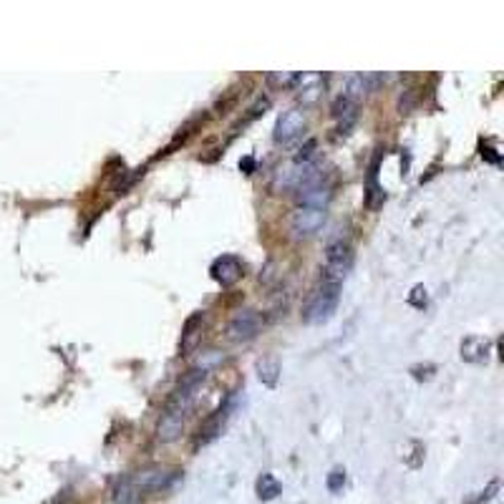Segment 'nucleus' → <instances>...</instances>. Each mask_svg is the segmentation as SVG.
Wrapping results in <instances>:
<instances>
[{"label":"nucleus","mask_w":504,"mask_h":504,"mask_svg":"<svg viewBox=\"0 0 504 504\" xmlns=\"http://www.w3.org/2000/svg\"><path fill=\"white\" fill-rule=\"evenodd\" d=\"M376 81V78H371V76H363V73H356V76H351L348 81H345V94L343 96L345 98H358V96H363V94H368V91L373 89L371 83Z\"/></svg>","instance_id":"nucleus-15"},{"label":"nucleus","mask_w":504,"mask_h":504,"mask_svg":"<svg viewBox=\"0 0 504 504\" xmlns=\"http://www.w3.org/2000/svg\"><path fill=\"white\" fill-rule=\"evenodd\" d=\"M255 489H257V497L263 499V502H270V499H275L277 494H280V489H283V487H280V482H277L272 474H263V477L257 479Z\"/></svg>","instance_id":"nucleus-18"},{"label":"nucleus","mask_w":504,"mask_h":504,"mask_svg":"<svg viewBox=\"0 0 504 504\" xmlns=\"http://www.w3.org/2000/svg\"><path fill=\"white\" fill-rule=\"evenodd\" d=\"M353 268V250L345 240H336L325 250V280L343 283V277Z\"/></svg>","instance_id":"nucleus-2"},{"label":"nucleus","mask_w":504,"mask_h":504,"mask_svg":"<svg viewBox=\"0 0 504 504\" xmlns=\"http://www.w3.org/2000/svg\"><path fill=\"white\" fill-rule=\"evenodd\" d=\"M323 222H325V209L297 207L290 217V232L295 237H313L320 232Z\"/></svg>","instance_id":"nucleus-3"},{"label":"nucleus","mask_w":504,"mask_h":504,"mask_svg":"<svg viewBox=\"0 0 504 504\" xmlns=\"http://www.w3.org/2000/svg\"><path fill=\"white\" fill-rule=\"evenodd\" d=\"M257 379L270 388L275 386L277 379H280V360L275 356H265V358L257 360Z\"/></svg>","instance_id":"nucleus-14"},{"label":"nucleus","mask_w":504,"mask_h":504,"mask_svg":"<svg viewBox=\"0 0 504 504\" xmlns=\"http://www.w3.org/2000/svg\"><path fill=\"white\" fill-rule=\"evenodd\" d=\"M300 192V202H303V207H318L323 209L325 202L331 200V189H328V184H323V180H313L311 184H305L297 189Z\"/></svg>","instance_id":"nucleus-12"},{"label":"nucleus","mask_w":504,"mask_h":504,"mask_svg":"<svg viewBox=\"0 0 504 504\" xmlns=\"http://www.w3.org/2000/svg\"><path fill=\"white\" fill-rule=\"evenodd\" d=\"M268 81L272 83V86H283V89H290V86H295L297 81V73H290V71H275V73H270Z\"/></svg>","instance_id":"nucleus-19"},{"label":"nucleus","mask_w":504,"mask_h":504,"mask_svg":"<svg viewBox=\"0 0 504 504\" xmlns=\"http://www.w3.org/2000/svg\"><path fill=\"white\" fill-rule=\"evenodd\" d=\"M132 482L139 492H159V489H166V487L174 482V471L144 469V471H139Z\"/></svg>","instance_id":"nucleus-8"},{"label":"nucleus","mask_w":504,"mask_h":504,"mask_svg":"<svg viewBox=\"0 0 504 504\" xmlns=\"http://www.w3.org/2000/svg\"><path fill=\"white\" fill-rule=\"evenodd\" d=\"M202 325V313H194L192 318L184 323V333H182V353H189L197 343V328Z\"/></svg>","instance_id":"nucleus-17"},{"label":"nucleus","mask_w":504,"mask_h":504,"mask_svg":"<svg viewBox=\"0 0 504 504\" xmlns=\"http://www.w3.org/2000/svg\"><path fill=\"white\" fill-rule=\"evenodd\" d=\"M408 303L414 305V308H424V305L428 303L426 288H424V285H416L414 290H411V295H408Z\"/></svg>","instance_id":"nucleus-21"},{"label":"nucleus","mask_w":504,"mask_h":504,"mask_svg":"<svg viewBox=\"0 0 504 504\" xmlns=\"http://www.w3.org/2000/svg\"><path fill=\"white\" fill-rule=\"evenodd\" d=\"M182 426H184V416H177V414H169V411H164L159 426H157V439H159L162 444L177 442V439H180V434H182Z\"/></svg>","instance_id":"nucleus-13"},{"label":"nucleus","mask_w":504,"mask_h":504,"mask_svg":"<svg viewBox=\"0 0 504 504\" xmlns=\"http://www.w3.org/2000/svg\"><path fill=\"white\" fill-rule=\"evenodd\" d=\"M260 333V315L255 311H237L227 323V338L235 343H247Z\"/></svg>","instance_id":"nucleus-4"},{"label":"nucleus","mask_w":504,"mask_h":504,"mask_svg":"<svg viewBox=\"0 0 504 504\" xmlns=\"http://www.w3.org/2000/svg\"><path fill=\"white\" fill-rule=\"evenodd\" d=\"M338 300H340V283L323 280V283L313 290L311 300L305 305L303 320L308 325H320V323H325V320H331L336 308H338Z\"/></svg>","instance_id":"nucleus-1"},{"label":"nucleus","mask_w":504,"mask_h":504,"mask_svg":"<svg viewBox=\"0 0 504 504\" xmlns=\"http://www.w3.org/2000/svg\"><path fill=\"white\" fill-rule=\"evenodd\" d=\"M434 373H436V366H431V363H426V366H411V376L416 381H428Z\"/></svg>","instance_id":"nucleus-22"},{"label":"nucleus","mask_w":504,"mask_h":504,"mask_svg":"<svg viewBox=\"0 0 504 504\" xmlns=\"http://www.w3.org/2000/svg\"><path fill=\"white\" fill-rule=\"evenodd\" d=\"M229 408H232V401H227L225 406H220L212 416H209L207 422H205V426L200 428V436L194 439V449H200V446H205V444H209L212 439H217V436L222 434V426L227 422Z\"/></svg>","instance_id":"nucleus-7"},{"label":"nucleus","mask_w":504,"mask_h":504,"mask_svg":"<svg viewBox=\"0 0 504 504\" xmlns=\"http://www.w3.org/2000/svg\"><path fill=\"white\" fill-rule=\"evenodd\" d=\"M114 504H139V489L134 487L132 477L119 479L114 489Z\"/></svg>","instance_id":"nucleus-16"},{"label":"nucleus","mask_w":504,"mask_h":504,"mask_svg":"<svg viewBox=\"0 0 504 504\" xmlns=\"http://www.w3.org/2000/svg\"><path fill=\"white\" fill-rule=\"evenodd\" d=\"M333 119L338 121L340 134L351 132L353 124H356V119H358V106H356V101H351V98H345V96L336 98V104H333Z\"/></svg>","instance_id":"nucleus-10"},{"label":"nucleus","mask_w":504,"mask_h":504,"mask_svg":"<svg viewBox=\"0 0 504 504\" xmlns=\"http://www.w3.org/2000/svg\"><path fill=\"white\" fill-rule=\"evenodd\" d=\"M305 124H308V119H305L303 109H288L283 116L277 119L272 137H275L277 144H290V141H295L305 132Z\"/></svg>","instance_id":"nucleus-5"},{"label":"nucleus","mask_w":504,"mask_h":504,"mask_svg":"<svg viewBox=\"0 0 504 504\" xmlns=\"http://www.w3.org/2000/svg\"><path fill=\"white\" fill-rule=\"evenodd\" d=\"M328 492H333V494H338V492H343L345 487V471L343 469H333L331 474H328Z\"/></svg>","instance_id":"nucleus-20"},{"label":"nucleus","mask_w":504,"mask_h":504,"mask_svg":"<svg viewBox=\"0 0 504 504\" xmlns=\"http://www.w3.org/2000/svg\"><path fill=\"white\" fill-rule=\"evenodd\" d=\"M482 157H487L492 164H499V154H494V149H489V146H487V149H482Z\"/></svg>","instance_id":"nucleus-23"},{"label":"nucleus","mask_w":504,"mask_h":504,"mask_svg":"<svg viewBox=\"0 0 504 504\" xmlns=\"http://www.w3.org/2000/svg\"><path fill=\"white\" fill-rule=\"evenodd\" d=\"M462 360L467 363H487L492 353V343L487 338H477V336H469V338L462 340Z\"/></svg>","instance_id":"nucleus-9"},{"label":"nucleus","mask_w":504,"mask_h":504,"mask_svg":"<svg viewBox=\"0 0 504 504\" xmlns=\"http://www.w3.org/2000/svg\"><path fill=\"white\" fill-rule=\"evenodd\" d=\"M252 166H255V162H252V159H250V157H247V159H242L240 162V169H245V172H252Z\"/></svg>","instance_id":"nucleus-24"},{"label":"nucleus","mask_w":504,"mask_h":504,"mask_svg":"<svg viewBox=\"0 0 504 504\" xmlns=\"http://www.w3.org/2000/svg\"><path fill=\"white\" fill-rule=\"evenodd\" d=\"M386 200L383 194V186L379 184V154L373 157L371 169H368V180H366V194H363V202H366L368 209H379Z\"/></svg>","instance_id":"nucleus-11"},{"label":"nucleus","mask_w":504,"mask_h":504,"mask_svg":"<svg viewBox=\"0 0 504 504\" xmlns=\"http://www.w3.org/2000/svg\"><path fill=\"white\" fill-rule=\"evenodd\" d=\"M209 272H212V277L217 280V283L225 285V288H229V285H235L237 280L242 277V263L237 260L235 255H222L212 263Z\"/></svg>","instance_id":"nucleus-6"}]
</instances>
